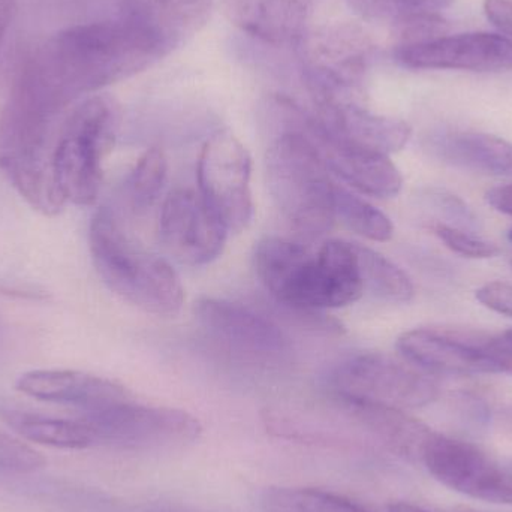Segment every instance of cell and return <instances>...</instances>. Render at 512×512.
Instances as JSON below:
<instances>
[{"label": "cell", "instance_id": "cell-24", "mask_svg": "<svg viewBox=\"0 0 512 512\" xmlns=\"http://www.w3.org/2000/svg\"><path fill=\"white\" fill-rule=\"evenodd\" d=\"M334 213L336 219L364 239L388 242L393 237L394 227L387 215L337 183L334 188Z\"/></svg>", "mask_w": 512, "mask_h": 512}, {"label": "cell", "instance_id": "cell-19", "mask_svg": "<svg viewBox=\"0 0 512 512\" xmlns=\"http://www.w3.org/2000/svg\"><path fill=\"white\" fill-rule=\"evenodd\" d=\"M123 18L158 39L165 53L200 32L209 20L213 0H120Z\"/></svg>", "mask_w": 512, "mask_h": 512}, {"label": "cell", "instance_id": "cell-2", "mask_svg": "<svg viewBox=\"0 0 512 512\" xmlns=\"http://www.w3.org/2000/svg\"><path fill=\"white\" fill-rule=\"evenodd\" d=\"M259 280L277 303L295 310L348 306L363 295L354 243L330 240L318 254L280 237H267L255 251Z\"/></svg>", "mask_w": 512, "mask_h": 512}, {"label": "cell", "instance_id": "cell-37", "mask_svg": "<svg viewBox=\"0 0 512 512\" xmlns=\"http://www.w3.org/2000/svg\"><path fill=\"white\" fill-rule=\"evenodd\" d=\"M456 512H486V511L475 510V508H471V507H457Z\"/></svg>", "mask_w": 512, "mask_h": 512}, {"label": "cell", "instance_id": "cell-9", "mask_svg": "<svg viewBox=\"0 0 512 512\" xmlns=\"http://www.w3.org/2000/svg\"><path fill=\"white\" fill-rule=\"evenodd\" d=\"M328 384L339 396L399 409L423 408L439 396L438 384L426 372L379 352L343 361Z\"/></svg>", "mask_w": 512, "mask_h": 512}, {"label": "cell", "instance_id": "cell-30", "mask_svg": "<svg viewBox=\"0 0 512 512\" xmlns=\"http://www.w3.org/2000/svg\"><path fill=\"white\" fill-rule=\"evenodd\" d=\"M433 207L448 219L453 227L462 228V230H474L478 227V218L475 213L469 209L468 204L450 192L436 191L430 195Z\"/></svg>", "mask_w": 512, "mask_h": 512}, {"label": "cell", "instance_id": "cell-22", "mask_svg": "<svg viewBox=\"0 0 512 512\" xmlns=\"http://www.w3.org/2000/svg\"><path fill=\"white\" fill-rule=\"evenodd\" d=\"M340 397L348 403L358 426L372 433L388 450L408 459H420L424 442L432 433L429 427L403 409Z\"/></svg>", "mask_w": 512, "mask_h": 512}, {"label": "cell", "instance_id": "cell-11", "mask_svg": "<svg viewBox=\"0 0 512 512\" xmlns=\"http://www.w3.org/2000/svg\"><path fill=\"white\" fill-rule=\"evenodd\" d=\"M285 104L292 122L310 141L328 171L370 197L393 198L402 191V174L390 156L343 143L325 131L315 114L291 99L285 98Z\"/></svg>", "mask_w": 512, "mask_h": 512}, {"label": "cell", "instance_id": "cell-5", "mask_svg": "<svg viewBox=\"0 0 512 512\" xmlns=\"http://www.w3.org/2000/svg\"><path fill=\"white\" fill-rule=\"evenodd\" d=\"M120 128L117 102L107 95L90 96L60 126L54 149V180L66 203L92 206L104 179V161Z\"/></svg>", "mask_w": 512, "mask_h": 512}, {"label": "cell", "instance_id": "cell-20", "mask_svg": "<svg viewBox=\"0 0 512 512\" xmlns=\"http://www.w3.org/2000/svg\"><path fill=\"white\" fill-rule=\"evenodd\" d=\"M427 149L453 167L512 179V143L496 135L439 131L430 135Z\"/></svg>", "mask_w": 512, "mask_h": 512}, {"label": "cell", "instance_id": "cell-7", "mask_svg": "<svg viewBox=\"0 0 512 512\" xmlns=\"http://www.w3.org/2000/svg\"><path fill=\"white\" fill-rule=\"evenodd\" d=\"M93 447L170 450L200 438V421L182 409L140 405L134 399L90 412H77Z\"/></svg>", "mask_w": 512, "mask_h": 512}, {"label": "cell", "instance_id": "cell-3", "mask_svg": "<svg viewBox=\"0 0 512 512\" xmlns=\"http://www.w3.org/2000/svg\"><path fill=\"white\" fill-rule=\"evenodd\" d=\"M270 110L280 131L267 153L268 188L295 230L310 237L322 236L336 222V183L310 141L292 122L285 98L271 99Z\"/></svg>", "mask_w": 512, "mask_h": 512}, {"label": "cell", "instance_id": "cell-23", "mask_svg": "<svg viewBox=\"0 0 512 512\" xmlns=\"http://www.w3.org/2000/svg\"><path fill=\"white\" fill-rule=\"evenodd\" d=\"M363 291L387 303H409L415 289L408 274L393 261L366 246L355 245Z\"/></svg>", "mask_w": 512, "mask_h": 512}, {"label": "cell", "instance_id": "cell-13", "mask_svg": "<svg viewBox=\"0 0 512 512\" xmlns=\"http://www.w3.org/2000/svg\"><path fill=\"white\" fill-rule=\"evenodd\" d=\"M159 240L168 254L189 265H206L221 256L228 230L200 191L170 192L159 216Z\"/></svg>", "mask_w": 512, "mask_h": 512}, {"label": "cell", "instance_id": "cell-12", "mask_svg": "<svg viewBox=\"0 0 512 512\" xmlns=\"http://www.w3.org/2000/svg\"><path fill=\"white\" fill-rule=\"evenodd\" d=\"M420 460L448 489L477 501L512 507V475L475 445L432 432Z\"/></svg>", "mask_w": 512, "mask_h": 512}, {"label": "cell", "instance_id": "cell-17", "mask_svg": "<svg viewBox=\"0 0 512 512\" xmlns=\"http://www.w3.org/2000/svg\"><path fill=\"white\" fill-rule=\"evenodd\" d=\"M313 114L337 140L379 155L399 152L412 134L403 120L372 113L357 101L315 107Z\"/></svg>", "mask_w": 512, "mask_h": 512}, {"label": "cell", "instance_id": "cell-1", "mask_svg": "<svg viewBox=\"0 0 512 512\" xmlns=\"http://www.w3.org/2000/svg\"><path fill=\"white\" fill-rule=\"evenodd\" d=\"M167 56L126 18L77 24L39 45L18 69L8 101L53 122L78 99L134 77Z\"/></svg>", "mask_w": 512, "mask_h": 512}, {"label": "cell", "instance_id": "cell-31", "mask_svg": "<svg viewBox=\"0 0 512 512\" xmlns=\"http://www.w3.org/2000/svg\"><path fill=\"white\" fill-rule=\"evenodd\" d=\"M475 297L487 309L512 318V285L505 282H490L475 292Z\"/></svg>", "mask_w": 512, "mask_h": 512}, {"label": "cell", "instance_id": "cell-15", "mask_svg": "<svg viewBox=\"0 0 512 512\" xmlns=\"http://www.w3.org/2000/svg\"><path fill=\"white\" fill-rule=\"evenodd\" d=\"M394 59L409 69L501 72L512 69V39L502 33L444 35L418 44L396 45Z\"/></svg>", "mask_w": 512, "mask_h": 512}, {"label": "cell", "instance_id": "cell-16", "mask_svg": "<svg viewBox=\"0 0 512 512\" xmlns=\"http://www.w3.org/2000/svg\"><path fill=\"white\" fill-rule=\"evenodd\" d=\"M15 388L39 402L68 406L75 412H90L132 400L117 382L77 370L42 369L23 373Z\"/></svg>", "mask_w": 512, "mask_h": 512}, {"label": "cell", "instance_id": "cell-28", "mask_svg": "<svg viewBox=\"0 0 512 512\" xmlns=\"http://www.w3.org/2000/svg\"><path fill=\"white\" fill-rule=\"evenodd\" d=\"M44 466L41 453L0 430V477L33 474Z\"/></svg>", "mask_w": 512, "mask_h": 512}, {"label": "cell", "instance_id": "cell-14", "mask_svg": "<svg viewBox=\"0 0 512 512\" xmlns=\"http://www.w3.org/2000/svg\"><path fill=\"white\" fill-rule=\"evenodd\" d=\"M195 316L216 342L243 360L279 364L288 358V339L280 328L239 304L201 298L195 304Z\"/></svg>", "mask_w": 512, "mask_h": 512}, {"label": "cell", "instance_id": "cell-39", "mask_svg": "<svg viewBox=\"0 0 512 512\" xmlns=\"http://www.w3.org/2000/svg\"><path fill=\"white\" fill-rule=\"evenodd\" d=\"M508 472H510V474L512 475V466L510 469H508Z\"/></svg>", "mask_w": 512, "mask_h": 512}, {"label": "cell", "instance_id": "cell-26", "mask_svg": "<svg viewBox=\"0 0 512 512\" xmlns=\"http://www.w3.org/2000/svg\"><path fill=\"white\" fill-rule=\"evenodd\" d=\"M453 0H348L351 8L367 20L390 21L391 24L415 14L441 12Z\"/></svg>", "mask_w": 512, "mask_h": 512}, {"label": "cell", "instance_id": "cell-8", "mask_svg": "<svg viewBox=\"0 0 512 512\" xmlns=\"http://www.w3.org/2000/svg\"><path fill=\"white\" fill-rule=\"evenodd\" d=\"M405 361L430 375H512V358L493 345V334L469 328L421 327L397 339Z\"/></svg>", "mask_w": 512, "mask_h": 512}, {"label": "cell", "instance_id": "cell-6", "mask_svg": "<svg viewBox=\"0 0 512 512\" xmlns=\"http://www.w3.org/2000/svg\"><path fill=\"white\" fill-rule=\"evenodd\" d=\"M297 47L304 83L315 107L361 102L375 56L363 29L349 23L327 24L307 30Z\"/></svg>", "mask_w": 512, "mask_h": 512}, {"label": "cell", "instance_id": "cell-32", "mask_svg": "<svg viewBox=\"0 0 512 512\" xmlns=\"http://www.w3.org/2000/svg\"><path fill=\"white\" fill-rule=\"evenodd\" d=\"M486 200L499 213L512 216V183L489 189L486 192Z\"/></svg>", "mask_w": 512, "mask_h": 512}, {"label": "cell", "instance_id": "cell-4", "mask_svg": "<svg viewBox=\"0 0 512 512\" xmlns=\"http://www.w3.org/2000/svg\"><path fill=\"white\" fill-rule=\"evenodd\" d=\"M89 248L99 277L114 294L152 315H179L185 291L176 271L138 243L108 207L90 222Z\"/></svg>", "mask_w": 512, "mask_h": 512}, {"label": "cell", "instance_id": "cell-29", "mask_svg": "<svg viewBox=\"0 0 512 512\" xmlns=\"http://www.w3.org/2000/svg\"><path fill=\"white\" fill-rule=\"evenodd\" d=\"M433 233L450 251L465 258L489 259L499 254V248L495 243L481 239L472 231L439 222L433 225Z\"/></svg>", "mask_w": 512, "mask_h": 512}, {"label": "cell", "instance_id": "cell-25", "mask_svg": "<svg viewBox=\"0 0 512 512\" xmlns=\"http://www.w3.org/2000/svg\"><path fill=\"white\" fill-rule=\"evenodd\" d=\"M168 162L162 150H147L126 180L125 194L128 206L135 215H144L152 209L167 180Z\"/></svg>", "mask_w": 512, "mask_h": 512}, {"label": "cell", "instance_id": "cell-18", "mask_svg": "<svg viewBox=\"0 0 512 512\" xmlns=\"http://www.w3.org/2000/svg\"><path fill=\"white\" fill-rule=\"evenodd\" d=\"M316 0H227L228 14L252 38L273 45H297L307 30Z\"/></svg>", "mask_w": 512, "mask_h": 512}, {"label": "cell", "instance_id": "cell-21", "mask_svg": "<svg viewBox=\"0 0 512 512\" xmlns=\"http://www.w3.org/2000/svg\"><path fill=\"white\" fill-rule=\"evenodd\" d=\"M0 421L15 435L33 444L60 450H84L93 447L89 430L77 415L62 417L0 396Z\"/></svg>", "mask_w": 512, "mask_h": 512}, {"label": "cell", "instance_id": "cell-10", "mask_svg": "<svg viewBox=\"0 0 512 512\" xmlns=\"http://www.w3.org/2000/svg\"><path fill=\"white\" fill-rule=\"evenodd\" d=\"M251 174V155L231 132H216L204 143L197 167L200 194L228 233H240L254 218Z\"/></svg>", "mask_w": 512, "mask_h": 512}, {"label": "cell", "instance_id": "cell-38", "mask_svg": "<svg viewBox=\"0 0 512 512\" xmlns=\"http://www.w3.org/2000/svg\"><path fill=\"white\" fill-rule=\"evenodd\" d=\"M507 237H508V240H510V242L512 243V225H511L510 230H508Z\"/></svg>", "mask_w": 512, "mask_h": 512}, {"label": "cell", "instance_id": "cell-27", "mask_svg": "<svg viewBox=\"0 0 512 512\" xmlns=\"http://www.w3.org/2000/svg\"><path fill=\"white\" fill-rule=\"evenodd\" d=\"M288 512H373L345 496L319 489H300L283 493Z\"/></svg>", "mask_w": 512, "mask_h": 512}, {"label": "cell", "instance_id": "cell-36", "mask_svg": "<svg viewBox=\"0 0 512 512\" xmlns=\"http://www.w3.org/2000/svg\"><path fill=\"white\" fill-rule=\"evenodd\" d=\"M502 421L512 430V406H508L502 411Z\"/></svg>", "mask_w": 512, "mask_h": 512}, {"label": "cell", "instance_id": "cell-34", "mask_svg": "<svg viewBox=\"0 0 512 512\" xmlns=\"http://www.w3.org/2000/svg\"><path fill=\"white\" fill-rule=\"evenodd\" d=\"M493 345L502 355L512 358V328L493 334Z\"/></svg>", "mask_w": 512, "mask_h": 512}, {"label": "cell", "instance_id": "cell-40", "mask_svg": "<svg viewBox=\"0 0 512 512\" xmlns=\"http://www.w3.org/2000/svg\"><path fill=\"white\" fill-rule=\"evenodd\" d=\"M511 267H512V259H511Z\"/></svg>", "mask_w": 512, "mask_h": 512}, {"label": "cell", "instance_id": "cell-33", "mask_svg": "<svg viewBox=\"0 0 512 512\" xmlns=\"http://www.w3.org/2000/svg\"><path fill=\"white\" fill-rule=\"evenodd\" d=\"M15 11H17L15 0H0V44L14 20Z\"/></svg>", "mask_w": 512, "mask_h": 512}, {"label": "cell", "instance_id": "cell-35", "mask_svg": "<svg viewBox=\"0 0 512 512\" xmlns=\"http://www.w3.org/2000/svg\"><path fill=\"white\" fill-rule=\"evenodd\" d=\"M387 512H429L417 505L406 504V502H397V504L388 505Z\"/></svg>", "mask_w": 512, "mask_h": 512}]
</instances>
